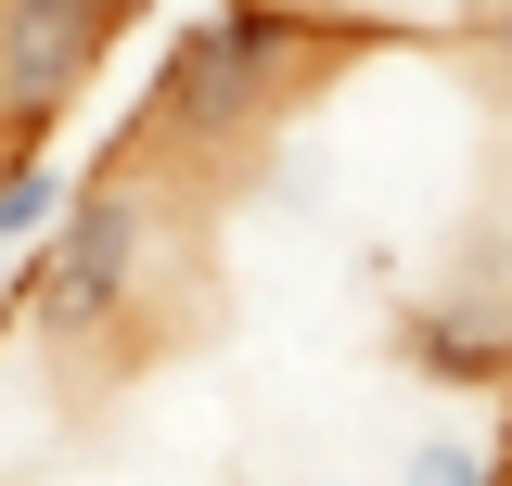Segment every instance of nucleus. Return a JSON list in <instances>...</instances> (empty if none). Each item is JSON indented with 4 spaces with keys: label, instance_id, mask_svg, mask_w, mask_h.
I'll use <instances>...</instances> for the list:
<instances>
[{
    "label": "nucleus",
    "instance_id": "7ed1b4c3",
    "mask_svg": "<svg viewBox=\"0 0 512 486\" xmlns=\"http://www.w3.org/2000/svg\"><path fill=\"white\" fill-rule=\"evenodd\" d=\"M128 0H0V141H52L64 103L103 77Z\"/></svg>",
    "mask_w": 512,
    "mask_h": 486
},
{
    "label": "nucleus",
    "instance_id": "6e6552de",
    "mask_svg": "<svg viewBox=\"0 0 512 486\" xmlns=\"http://www.w3.org/2000/svg\"><path fill=\"white\" fill-rule=\"evenodd\" d=\"M0 346H13V256H0Z\"/></svg>",
    "mask_w": 512,
    "mask_h": 486
},
{
    "label": "nucleus",
    "instance_id": "f03ea898",
    "mask_svg": "<svg viewBox=\"0 0 512 486\" xmlns=\"http://www.w3.org/2000/svg\"><path fill=\"white\" fill-rule=\"evenodd\" d=\"M154 256H167V192H154V167L141 154L77 167L64 218L13 256V320H39V346H103V333L141 320Z\"/></svg>",
    "mask_w": 512,
    "mask_h": 486
},
{
    "label": "nucleus",
    "instance_id": "f257e3e1",
    "mask_svg": "<svg viewBox=\"0 0 512 486\" xmlns=\"http://www.w3.org/2000/svg\"><path fill=\"white\" fill-rule=\"evenodd\" d=\"M308 77H320V26L308 13H282V0H218V13H192L180 39L154 52L141 141H167L180 167L244 154V141H282V116H295Z\"/></svg>",
    "mask_w": 512,
    "mask_h": 486
},
{
    "label": "nucleus",
    "instance_id": "39448f33",
    "mask_svg": "<svg viewBox=\"0 0 512 486\" xmlns=\"http://www.w3.org/2000/svg\"><path fill=\"white\" fill-rule=\"evenodd\" d=\"M64 192H77V167H64L52 141H13V154H0V256H26V243L52 231Z\"/></svg>",
    "mask_w": 512,
    "mask_h": 486
},
{
    "label": "nucleus",
    "instance_id": "0eeeda50",
    "mask_svg": "<svg viewBox=\"0 0 512 486\" xmlns=\"http://www.w3.org/2000/svg\"><path fill=\"white\" fill-rule=\"evenodd\" d=\"M282 13H308L320 39H333V26H346V13H359V26H397V0H282Z\"/></svg>",
    "mask_w": 512,
    "mask_h": 486
},
{
    "label": "nucleus",
    "instance_id": "423d86ee",
    "mask_svg": "<svg viewBox=\"0 0 512 486\" xmlns=\"http://www.w3.org/2000/svg\"><path fill=\"white\" fill-rule=\"evenodd\" d=\"M397 486H500V435L487 423H436L397 448Z\"/></svg>",
    "mask_w": 512,
    "mask_h": 486
},
{
    "label": "nucleus",
    "instance_id": "20e7f679",
    "mask_svg": "<svg viewBox=\"0 0 512 486\" xmlns=\"http://www.w3.org/2000/svg\"><path fill=\"white\" fill-rule=\"evenodd\" d=\"M410 371L461 384V397H500V269H474V295L448 282V295L410 307Z\"/></svg>",
    "mask_w": 512,
    "mask_h": 486
}]
</instances>
